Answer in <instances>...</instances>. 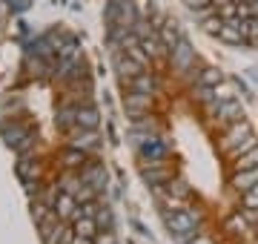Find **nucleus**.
<instances>
[{
	"label": "nucleus",
	"mask_w": 258,
	"mask_h": 244,
	"mask_svg": "<svg viewBox=\"0 0 258 244\" xmlns=\"http://www.w3.org/2000/svg\"><path fill=\"white\" fill-rule=\"evenodd\" d=\"M72 244H89V238H86V235H75Z\"/></svg>",
	"instance_id": "25"
},
{
	"label": "nucleus",
	"mask_w": 258,
	"mask_h": 244,
	"mask_svg": "<svg viewBox=\"0 0 258 244\" xmlns=\"http://www.w3.org/2000/svg\"><path fill=\"white\" fill-rule=\"evenodd\" d=\"M258 184V167L252 169H235V175H232V187L238 190V193H247Z\"/></svg>",
	"instance_id": "7"
},
{
	"label": "nucleus",
	"mask_w": 258,
	"mask_h": 244,
	"mask_svg": "<svg viewBox=\"0 0 258 244\" xmlns=\"http://www.w3.org/2000/svg\"><path fill=\"white\" fill-rule=\"evenodd\" d=\"M92 144H95V135H92V132H86V135H75L72 147H78V150H89Z\"/></svg>",
	"instance_id": "22"
},
{
	"label": "nucleus",
	"mask_w": 258,
	"mask_h": 244,
	"mask_svg": "<svg viewBox=\"0 0 258 244\" xmlns=\"http://www.w3.org/2000/svg\"><path fill=\"white\" fill-rule=\"evenodd\" d=\"M115 66H118V72H120L123 81H132V78L141 75V69H144L138 60H132V57H126V55H115Z\"/></svg>",
	"instance_id": "8"
},
{
	"label": "nucleus",
	"mask_w": 258,
	"mask_h": 244,
	"mask_svg": "<svg viewBox=\"0 0 258 244\" xmlns=\"http://www.w3.org/2000/svg\"><path fill=\"white\" fill-rule=\"evenodd\" d=\"M92 244H115V235H112V233H101V235H95Z\"/></svg>",
	"instance_id": "24"
},
{
	"label": "nucleus",
	"mask_w": 258,
	"mask_h": 244,
	"mask_svg": "<svg viewBox=\"0 0 258 244\" xmlns=\"http://www.w3.org/2000/svg\"><path fill=\"white\" fill-rule=\"evenodd\" d=\"M255 147H258V138H255V135H249L247 141L241 144V147H235L230 155H232V158H238V155H244V152H249V150H255Z\"/></svg>",
	"instance_id": "21"
},
{
	"label": "nucleus",
	"mask_w": 258,
	"mask_h": 244,
	"mask_svg": "<svg viewBox=\"0 0 258 244\" xmlns=\"http://www.w3.org/2000/svg\"><path fill=\"white\" fill-rule=\"evenodd\" d=\"M141 155L149 161V164H158V161L166 158V144L161 138H144L141 141Z\"/></svg>",
	"instance_id": "6"
},
{
	"label": "nucleus",
	"mask_w": 258,
	"mask_h": 244,
	"mask_svg": "<svg viewBox=\"0 0 258 244\" xmlns=\"http://www.w3.org/2000/svg\"><path fill=\"white\" fill-rule=\"evenodd\" d=\"M210 109H212V115H215L221 124H232V121H238V118H244V109H241L238 98L224 101V103H212Z\"/></svg>",
	"instance_id": "4"
},
{
	"label": "nucleus",
	"mask_w": 258,
	"mask_h": 244,
	"mask_svg": "<svg viewBox=\"0 0 258 244\" xmlns=\"http://www.w3.org/2000/svg\"><path fill=\"white\" fill-rule=\"evenodd\" d=\"M224 227H227V233L230 235H244L247 233V216H244V213H232Z\"/></svg>",
	"instance_id": "11"
},
{
	"label": "nucleus",
	"mask_w": 258,
	"mask_h": 244,
	"mask_svg": "<svg viewBox=\"0 0 258 244\" xmlns=\"http://www.w3.org/2000/svg\"><path fill=\"white\" fill-rule=\"evenodd\" d=\"M152 78H149V72H141V75H135L132 78V89L135 92H141V95H152Z\"/></svg>",
	"instance_id": "16"
},
{
	"label": "nucleus",
	"mask_w": 258,
	"mask_h": 244,
	"mask_svg": "<svg viewBox=\"0 0 258 244\" xmlns=\"http://www.w3.org/2000/svg\"><path fill=\"white\" fill-rule=\"evenodd\" d=\"M192 60H195V52L189 49V43L181 38L175 46H172V66H175V69H181V72H186V69L192 66Z\"/></svg>",
	"instance_id": "5"
},
{
	"label": "nucleus",
	"mask_w": 258,
	"mask_h": 244,
	"mask_svg": "<svg viewBox=\"0 0 258 244\" xmlns=\"http://www.w3.org/2000/svg\"><path fill=\"white\" fill-rule=\"evenodd\" d=\"M244 207H247V210H255V207H258V184L244 193Z\"/></svg>",
	"instance_id": "23"
},
{
	"label": "nucleus",
	"mask_w": 258,
	"mask_h": 244,
	"mask_svg": "<svg viewBox=\"0 0 258 244\" xmlns=\"http://www.w3.org/2000/svg\"><path fill=\"white\" fill-rule=\"evenodd\" d=\"M249 135H252V127H249L244 118H238V121H232L230 124V130L224 132V141H221V147L227 152H232L235 147H241V144L247 141Z\"/></svg>",
	"instance_id": "2"
},
{
	"label": "nucleus",
	"mask_w": 258,
	"mask_h": 244,
	"mask_svg": "<svg viewBox=\"0 0 258 244\" xmlns=\"http://www.w3.org/2000/svg\"><path fill=\"white\" fill-rule=\"evenodd\" d=\"M252 167H258V147L235 158V169H252Z\"/></svg>",
	"instance_id": "18"
},
{
	"label": "nucleus",
	"mask_w": 258,
	"mask_h": 244,
	"mask_svg": "<svg viewBox=\"0 0 258 244\" xmlns=\"http://www.w3.org/2000/svg\"><path fill=\"white\" fill-rule=\"evenodd\" d=\"M75 201H78V198H75L72 193H60V196H57V213H60L63 218L75 216V213H78V207H75Z\"/></svg>",
	"instance_id": "12"
},
{
	"label": "nucleus",
	"mask_w": 258,
	"mask_h": 244,
	"mask_svg": "<svg viewBox=\"0 0 258 244\" xmlns=\"http://www.w3.org/2000/svg\"><path fill=\"white\" fill-rule=\"evenodd\" d=\"M164 218H166V227L175 233V238L181 244H189V238L195 235V227L201 221V216L192 213V210H172V213H166Z\"/></svg>",
	"instance_id": "1"
},
{
	"label": "nucleus",
	"mask_w": 258,
	"mask_h": 244,
	"mask_svg": "<svg viewBox=\"0 0 258 244\" xmlns=\"http://www.w3.org/2000/svg\"><path fill=\"white\" fill-rule=\"evenodd\" d=\"M83 161H86V155H83V150H78V147H72V150L63 155V164H66V167H81Z\"/></svg>",
	"instance_id": "19"
},
{
	"label": "nucleus",
	"mask_w": 258,
	"mask_h": 244,
	"mask_svg": "<svg viewBox=\"0 0 258 244\" xmlns=\"http://www.w3.org/2000/svg\"><path fill=\"white\" fill-rule=\"evenodd\" d=\"M81 181L89 184V187H95V190H101L103 184H106V172H103V167H98V164H89V167H83Z\"/></svg>",
	"instance_id": "9"
},
{
	"label": "nucleus",
	"mask_w": 258,
	"mask_h": 244,
	"mask_svg": "<svg viewBox=\"0 0 258 244\" xmlns=\"http://www.w3.org/2000/svg\"><path fill=\"white\" fill-rule=\"evenodd\" d=\"M221 81H224L221 72H218L215 66H210V69H204V72H201V81H198V86H201V89H212V86H218Z\"/></svg>",
	"instance_id": "14"
},
{
	"label": "nucleus",
	"mask_w": 258,
	"mask_h": 244,
	"mask_svg": "<svg viewBox=\"0 0 258 244\" xmlns=\"http://www.w3.org/2000/svg\"><path fill=\"white\" fill-rule=\"evenodd\" d=\"M123 46H126V52H129V57L132 60H138L141 66H147L149 64V55L141 49V40H138V35H129V38H123Z\"/></svg>",
	"instance_id": "10"
},
{
	"label": "nucleus",
	"mask_w": 258,
	"mask_h": 244,
	"mask_svg": "<svg viewBox=\"0 0 258 244\" xmlns=\"http://www.w3.org/2000/svg\"><path fill=\"white\" fill-rule=\"evenodd\" d=\"M138 40H141V49H144V52H147L149 55V60H152V57H161L164 55V40L158 38L155 32H149V26L147 23H138Z\"/></svg>",
	"instance_id": "3"
},
{
	"label": "nucleus",
	"mask_w": 258,
	"mask_h": 244,
	"mask_svg": "<svg viewBox=\"0 0 258 244\" xmlns=\"http://www.w3.org/2000/svg\"><path fill=\"white\" fill-rule=\"evenodd\" d=\"M192 244H215V241H212V238H195Z\"/></svg>",
	"instance_id": "26"
},
{
	"label": "nucleus",
	"mask_w": 258,
	"mask_h": 244,
	"mask_svg": "<svg viewBox=\"0 0 258 244\" xmlns=\"http://www.w3.org/2000/svg\"><path fill=\"white\" fill-rule=\"evenodd\" d=\"M161 40H164V46H166V49H172L178 40H181V35H178L175 23H164V26H161Z\"/></svg>",
	"instance_id": "17"
},
{
	"label": "nucleus",
	"mask_w": 258,
	"mask_h": 244,
	"mask_svg": "<svg viewBox=\"0 0 258 244\" xmlns=\"http://www.w3.org/2000/svg\"><path fill=\"white\" fill-rule=\"evenodd\" d=\"M78 224H75V230H78V235H86V238H95V218L92 216H78L75 218Z\"/></svg>",
	"instance_id": "15"
},
{
	"label": "nucleus",
	"mask_w": 258,
	"mask_h": 244,
	"mask_svg": "<svg viewBox=\"0 0 258 244\" xmlns=\"http://www.w3.org/2000/svg\"><path fill=\"white\" fill-rule=\"evenodd\" d=\"M78 124L86 127V130H92L95 124H98V112H95V109H83V112H78Z\"/></svg>",
	"instance_id": "20"
},
{
	"label": "nucleus",
	"mask_w": 258,
	"mask_h": 244,
	"mask_svg": "<svg viewBox=\"0 0 258 244\" xmlns=\"http://www.w3.org/2000/svg\"><path fill=\"white\" fill-rule=\"evenodd\" d=\"M210 98H212V103H224V101H232L235 98V89H232L230 84H218V86H212V92H210Z\"/></svg>",
	"instance_id": "13"
}]
</instances>
